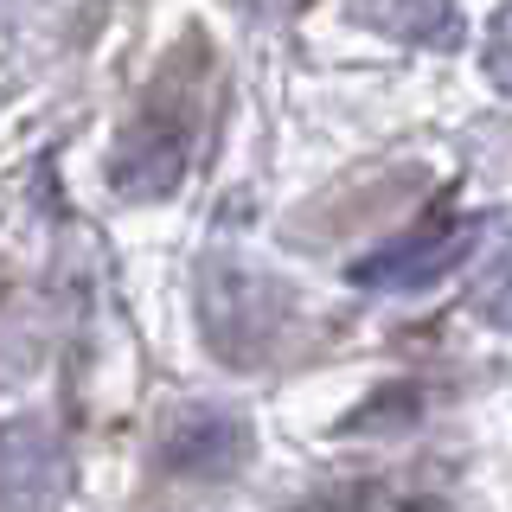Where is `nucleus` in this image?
<instances>
[{"label":"nucleus","instance_id":"nucleus-3","mask_svg":"<svg viewBox=\"0 0 512 512\" xmlns=\"http://www.w3.org/2000/svg\"><path fill=\"white\" fill-rule=\"evenodd\" d=\"M474 244H480V218L448 224V218L436 212V218L416 224V231L391 237V244H378L372 256H359V263L346 269V282H352V288H404V295H410V288H429V282H442L448 269H461Z\"/></svg>","mask_w":512,"mask_h":512},{"label":"nucleus","instance_id":"nucleus-8","mask_svg":"<svg viewBox=\"0 0 512 512\" xmlns=\"http://www.w3.org/2000/svg\"><path fill=\"white\" fill-rule=\"evenodd\" d=\"M487 77L512 96V7L493 13V39H487Z\"/></svg>","mask_w":512,"mask_h":512},{"label":"nucleus","instance_id":"nucleus-1","mask_svg":"<svg viewBox=\"0 0 512 512\" xmlns=\"http://www.w3.org/2000/svg\"><path fill=\"white\" fill-rule=\"evenodd\" d=\"M192 64H205V39H186V52L154 77L148 103L128 116V128L109 148V186L128 205H160L173 199L192 167V122H199V77Z\"/></svg>","mask_w":512,"mask_h":512},{"label":"nucleus","instance_id":"nucleus-4","mask_svg":"<svg viewBox=\"0 0 512 512\" xmlns=\"http://www.w3.org/2000/svg\"><path fill=\"white\" fill-rule=\"evenodd\" d=\"M250 455V423L224 404H186L160 436V474L173 480H224Z\"/></svg>","mask_w":512,"mask_h":512},{"label":"nucleus","instance_id":"nucleus-6","mask_svg":"<svg viewBox=\"0 0 512 512\" xmlns=\"http://www.w3.org/2000/svg\"><path fill=\"white\" fill-rule=\"evenodd\" d=\"M397 32H416V45L448 52V45L461 39V13L455 7H410V13H397Z\"/></svg>","mask_w":512,"mask_h":512},{"label":"nucleus","instance_id":"nucleus-9","mask_svg":"<svg viewBox=\"0 0 512 512\" xmlns=\"http://www.w3.org/2000/svg\"><path fill=\"white\" fill-rule=\"evenodd\" d=\"M474 308H480V320H493V327H512V263L474 295Z\"/></svg>","mask_w":512,"mask_h":512},{"label":"nucleus","instance_id":"nucleus-2","mask_svg":"<svg viewBox=\"0 0 512 512\" xmlns=\"http://www.w3.org/2000/svg\"><path fill=\"white\" fill-rule=\"evenodd\" d=\"M282 320H288V295L263 269L237 263L224 250L199 269V333L224 365H263L269 346L282 340Z\"/></svg>","mask_w":512,"mask_h":512},{"label":"nucleus","instance_id":"nucleus-7","mask_svg":"<svg viewBox=\"0 0 512 512\" xmlns=\"http://www.w3.org/2000/svg\"><path fill=\"white\" fill-rule=\"evenodd\" d=\"M384 500V480H352V487H333V493H314V500H295L288 512H372Z\"/></svg>","mask_w":512,"mask_h":512},{"label":"nucleus","instance_id":"nucleus-5","mask_svg":"<svg viewBox=\"0 0 512 512\" xmlns=\"http://www.w3.org/2000/svg\"><path fill=\"white\" fill-rule=\"evenodd\" d=\"M416 416H423V384H410V378L404 384H378L359 410L333 423V436H384V429H404Z\"/></svg>","mask_w":512,"mask_h":512}]
</instances>
